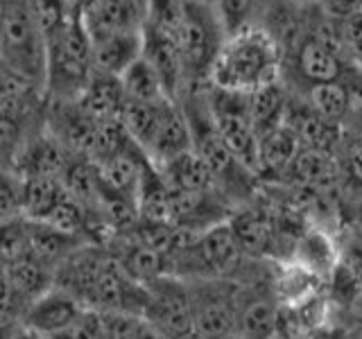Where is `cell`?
Instances as JSON below:
<instances>
[{"mask_svg": "<svg viewBox=\"0 0 362 339\" xmlns=\"http://www.w3.org/2000/svg\"><path fill=\"white\" fill-rule=\"evenodd\" d=\"M57 287L71 292L84 308L143 316L147 287L122 269L107 246L84 244L57 269Z\"/></svg>", "mask_w": 362, "mask_h": 339, "instance_id": "obj_1", "label": "cell"}, {"mask_svg": "<svg viewBox=\"0 0 362 339\" xmlns=\"http://www.w3.org/2000/svg\"><path fill=\"white\" fill-rule=\"evenodd\" d=\"M283 79V50L265 28H249L226 39L211 73V86L249 95Z\"/></svg>", "mask_w": 362, "mask_h": 339, "instance_id": "obj_2", "label": "cell"}, {"mask_svg": "<svg viewBox=\"0 0 362 339\" xmlns=\"http://www.w3.org/2000/svg\"><path fill=\"white\" fill-rule=\"evenodd\" d=\"M3 68L45 90L48 79V41L39 25L32 0H3L0 28Z\"/></svg>", "mask_w": 362, "mask_h": 339, "instance_id": "obj_3", "label": "cell"}, {"mask_svg": "<svg viewBox=\"0 0 362 339\" xmlns=\"http://www.w3.org/2000/svg\"><path fill=\"white\" fill-rule=\"evenodd\" d=\"M93 41L82 14L48 37V100H77L93 77Z\"/></svg>", "mask_w": 362, "mask_h": 339, "instance_id": "obj_4", "label": "cell"}, {"mask_svg": "<svg viewBox=\"0 0 362 339\" xmlns=\"http://www.w3.org/2000/svg\"><path fill=\"white\" fill-rule=\"evenodd\" d=\"M226 39L229 37L213 7V0H184L179 45L184 56L186 88L211 84V73Z\"/></svg>", "mask_w": 362, "mask_h": 339, "instance_id": "obj_5", "label": "cell"}, {"mask_svg": "<svg viewBox=\"0 0 362 339\" xmlns=\"http://www.w3.org/2000/svg\"><path fill=\"white\" fill-rule=\"evenodd\" d=\"M351 66L342 54L331 45L317 39L305 28V32L283 50V84L292 95H303L313 86L342 82Z\"/></svg>", "mask_w": 362, "mask_h": 339, "instance_id": "obj_6", "label": "cell"}, {"mask_svg": "<svg viewBox=\"0 0 362 339\" xmlns=\"http://www.w3.org/2000/svg\"><path fill=\"white\" fill-rule=\"evenodd\" d=\"M195 331L206 339H231L235 335L245 285L229 278L188 280Z\"/></svg>", "mask_w": 362, "mask_h": 339, "instance_id": "obj_7", "label": "cell"}, {"mask_svg": "<svg viewBox=\"0 0 362 339\" xmlns=\"http://www.w3.org/2000/svg\"><path fill=\"white\" fill-rule=\"evenodd\" d=\"M206 102L215 129L235 158L256 172L258 163V133L249 113V95L233 93L218 86H206Z\"/></svg>", "mask_w": 362, "mask_h": 339, "instance_id": "obj_8", "label": "cell"}, {"mask_svg": "<svg viewBox=\"0 0 362 339\" xmlns=\"http://www.w3.org/2000/svg\"><path fill=\"white\" fill-rule=\"evenodd\" d=\"M147 287V308L143 319L156 326L170 339H179L195 331V314L188 280L177 276H161Z\"/></svg>", "mask_w": 362, "mask_h": 339, "instance_id": "obj_9", "label": "cell"}, {"mask_svg": "<svg viewBox=\"0 0 362 339\" xmlns=\"http://www.w3.org/2000/svg\"><path fill=\"white\" fill-rule=\"evenodd\" d=\"M235 210V203L218 188L199 192L173 190V199H170V222L177 229L192 235H202L215 229V226L229 222Z\"/></svg>", "mask_w": 362, "mask_h": 339, "instance_id": "obj_10", "label": "cell"}, {"mask_svg": "<svg viewBox=\"0 0 362 339\" xmlns=\"http://www.w3.org/2000/svg\"><path fill=\"white\" fill-rule=\"evenodd\" d=\"M98 124L77 105V100H48L45 129H48L71 156L90 158L98 143Z\"/></svg>", "mask_w": 362, "mask_h": 339, "instance_id": "obj_11", "label": "cell"}, {"mask_svg": "<svg viewBox=\"0 0 362 339\" xmlns=\"http://www.w3.org/2000/svg\"><path fill=\"white\" fill-rule=\"evenodd\" d=\"M272 280V278H269ZM245 285L240 312H238L235 335L240 339H274L279 335L281 303L272 292V282Z\"/></svg>", "mask_w": 362, "mask_h": 339, "instance_id": "obj_12", "label": "cell"}, {"mask_svg": "<svg viewBox=\"0 0 362 339\" xmlns=\"http://www.w3.org/2000/svg\"><path fill=\"white\" fill-rule=\"evenodd\" d=\"M286 124L299 138L303 150H313V152H322L331 156H337L346 136L344 124L328 122L322 116H317V113L297 95L290 97Z\"/></svg>", "mask_w": 362, "mask_h": 339, "instance_id": "obj_13", "label": "cell"}, {"mask_svg": "<svg viewBox=\"0 0 362 339\" xmlns=\"http://www.w3.org/2000/svg\"><path fill=\"white\" fill-rule=\"evenodd\" d=\"M84 310H86L84 303L77 297L54 285L52 290L41 294V297L30 305L23 328L37 331L39 335H45V337H52L57 333L66 331Z\"/></svg>", "mask_w": 362, "mask_h": 339, "instance_id": "obj_14", "label": "cell"}, {"mask_svg": "<svg viewBox=\"0 0 362 339\" xmlns=\"http://www.w3.org/2000/svg\"><path fill=\"white\" fill-rule=\"evenodd\" d=\"M299 152L301 143L288 124L258 136V179L263 184H286V177Z\"/></svg>", "mask_w": 362, "mask_h": 339, "instance_id": "obj_15", "label": "cell"}, {"mask_svg": "<svg viewBox=\"0 0 362 339\" xmlns=\"http://www.w3.org/2000/svg\"><path fill=\"white\" fill-rule=\"evenodd\" d=\"M90 39L107 34L143 32L145 28V3L143 0H105L88 14H82Z\"/></svg>", "mask_w": 362, "mask_h": 339, "instance_id": "obj_16", "label": "cell"}, {"mask_svg": "<svg viewBox=\"0 0 362 339\" xmlns=\"http://www.w3.org/2000/svg\"><path fill=\"white\" fill-rule=\"evenodd\" d=\"M93 41V71L111 77H122L127 68L143 56V32H124L95 37Z\"/></svg>", "mask_w": 362, "mask_h": 339, "instance_id": "obj_17", "label": "cell"}, {"mask_svg": "<svg viewBox=\"0 0 362 339\" xmlns=\"http://www.w3.org/2000/svg\"><path fill=\"white\" fill-rule=\"evenodd\" d=\"M192 133H190V124L184 109H181L179 102H168V107L163 111V120H161V127H158L156 138L150 147V161L154 165H163L173 158L192 152Z\"/></svg>", "mask_w": 362, "mask_h": 339, "instance_id": "obj_18", "label": "cell"}, {"mask_svg": "<svg viewBox=\"0 0 362 339\" xmlns=\"http://www.w3.org/2000/svg\"><path fill=\"white\" fill-rule=\"evenodd\" d=\"M28 235H30V254L37 256L41 263L52 267L54 271L71 258L77 249H82L86 242L82 237L64 233L54 229L48 222L28 220Z\"/></svg>", "mask_w": 362, "mask_h": 339, "instance_id": "obj_19", "label": "cell"}, {"mask_svg": "<svg viewBox=\"0 0 362 339\" xmlns=\"http://www.w3.org/2000/svg\"><path fill=\"white\" fill-rule=\"evenodd\" d=\"M124 88L120 77L93 73L88 86L77 97V105L82 107L95 122H107L120 118V111L124 107Z\"/></svg>", "mask_w": 362, "mask_h": 339, "instance_id": "obj_20", "label": "cell"}, {"mask_svg": "<svg viewBox=\"0 0 362 339\" xmlns=\"http://www.w3.org/2000/svg\"><path fill=\"white\" fill-rule=\"evenodd\" d=\"M292 260L320 278L328 280L339 263V244L324 229H305L297 240V246H294Z\"/></svg>", "mask_w": 362, "mask_h": 339, "instance_id": "obj_21", "label": "cell"}, {"mask_svg": "<svg viewBox=\"0 0 362 339\" xmlns=\"http://www.w3.org/2000/svg\"><path fill=\"white\" fill-rule=\"evenodd\" d=\"M286 184L301 186L305 190H331L339 188V170L337 156L303 150L297 154L290 172L286 177Z\"/></svg>", "mask_w": 362, "mask_h": 339, "instance_id": "obj_22", "label": "cell"}, {"mask_svg": "<svg viewBox=\"0 0 362 339\" xmlns=\"http://www.w3.org/2000/svg\"><path fill=\"white\" fill-rule=\"evenodd\" d=\"M156 167H158V172H161V177L165 179V184L170 186V190H175V192H199V190L218 188L213 170L195 150L181 154L173 158V161L156 165Z\"/></svg>", "mask_w": 362, "mask_h": 339, "instance_id": "obj_23", "label": "cell"}, {"mask_svg": "<svg viewBox=\"0 0 362 339\" xmlns=\"http://www.w3.org/2000/svg\"><path fill=\"white\" fill-rule=\"evenodd\" d=\"M290 97L292 93H290V88L283 84V79L249 93V113H252L258 136L286 124Z\"/></svg>", "mask_w": 362, "mask_h": 339, "instance_id": "obj_24", "label": "cell"}, {"mask_svg": "<svg viewBox=\"0 0 362 339\" xmlns=\"http://www.w3.org/2000/svg\"><path fill=\"white\" fill-rule=\"evenodd\" d=\"M68 195L62 177L23 179V218L45 222Z\"/></svg>", "mask_w": 362, "mask_h": 339, "instance_id": "obj_25", "label": "cell"}, {"mask_svg": "<svg viewBox=\"0 0 362 339\" xmlns=\"http://www.w3.org/2000/svg\"><path fill=\"white\" fill-rule=\"evenodd\" d=\"M168 102H136V100H124V107L120 111V122L124 124V129L132 136V141L143 147L145 152H150V147L158 133L163 120V111L168 107ZM175 102V100H173Z\"/></svg>", "mask_w": 362, "mask_h": 339, "instance_id": "obj_26", "label": "cell"}, {"mask_svg": "<svg viewBox=\"0 0 362 339\" xmlns=\"http://www.w3.org/2000/svg\"><path fill=\"white\" fill-rule=\"evenodd\" d=\"M297 97H301L324 120L349 127L351 116H354V105H351V95L344 82H328V84L313 86L310 90H305L303 95Z\"/></svg>", "mask_w": 362, "mask_h": 339, "instance_id": "obj_27", "label": "cell"}, {"mask_svg": "<svg viewBox=\"0 0 362 339\" xmlns=\"http://www.w3.org/2000/svg\"><path fill=\"white\" fill-rule=\"evenodd\" d=\"M339 190L346 203H362V133L346 129L342 147L337 152Z\"/></svg>", "mask_w": 362, "mask_h": 339, "instance_id": "obj_28", "label": "cell"}, {"mask_svg": "<svg viewBox=\"0 0 362 339\" xmlns=\"http://www.w3.org/2000/svg\"><path fill=\"white\" fill-rule=\"evenodd\" d=\"M274 0H213L226 37L240 34L249 28H260Z\"/></svg>", "mask_w": 362, "mask_h": 339, "instance_id": "obj_29", "label": "cell"}, {"mask_svg": "<svg viewBox=\"0 0 362 339\" xmlns=\"http://www.w3.org/2000/svg\"><path fill=\"white\" fill-rule=\"evenodd\" d=\"M122 82V88H124V95L129 100H136V102H165L170 100L165 88H163V82L158 73L154 71V66L141 56L139 61H134L127 73L120 77Z\"/></svg>", "mask_w": 362, "mask_h": 339, "instance_id": "obj_30", "label": "cell"}, {"mask_svg": "<svg viewBox=\"0 0 362 339\" xmlns=\"http://www.w3.org/2000/svg\"><path fill=\"white\" fill-rule=\"evenodd\" d=\"M50 339H107L105 312L86 308L66 331L52 335Z\"/></svg>", "mask_w": 362, "mask_h": 339, "instance_id": "obj_31", "label": "cell"}, {"mask_svg": "<svg viewBox=\"0 0 362 339\" xmlns=\"http://www.w3.org/2000/svg\"><path fill=\"white\" fill-rule=\"evenodd\" d=\"M0 210H3V222L23 218V179L7 170H3V186H0Z\"/></svg>", "mask_w": 362, "mask_h": 339, "instance_id": "obj_32", "label": "cell"}, {"mask_svg": "<svg viewBox=\"0 0 362 339\" xmlns=\"http://www.w3.org/2000/svg\"><path fill=\"white\" fill-rule=\"evenodd\" d=\"M310 9L326 20L346 23L362 14V0H317Z\"/></svg>", "mask_w": 362, "mask_h": 339, "instance_id": "obj_33", "label": "cell"}, {"mask_svg": "<svg viewBox=\"0 0 362 339\" xmlns=\"http://www.w3.org/2000/svg\"><path fill=\"white\" fill-rule=\"evenodd\" d=\"M141 316L127 312H105L107 339H136V326Z\"/></svg>", "mask_w": 362, "mask_h": 339, "instance_id": "obj_34", "label": "cell"}, {"mask_svg": "<svg viewBox=\"0 0 362 339\" xmlns=\"http://www.w3.org/2000/svg\"><path fill=\"white\" fill-rule=\"evenodd\" d=\"M136 339H170L168 335H163L156 326H152L147 319H139V326H136Z\"/></svg>", "mask_w": 362, "mask_h": 339, "instance_id": "obj_35", "label": "cell"}, {"mask_svg": "<svg viewBox=\"0 0 362 339\" xmlns=\"http://www.w3.org/2000/svg\"><path fill=\"white\" fill-rule=\"evenodd\" d=\"M328 339H354V328L344 323H333L328 328Z\"/></svg>", "mask_w": 362, "mask_h": 339, "instance_id": "obj_36", "label": "cell"}, {"mask_svg": "<svg viewBox=\"0 0 362 339\" xmlns=\"http://www.w3.org/2000/svg\"><path fill=\"white\" fill-rule=\"evenodd\" d=\"M9 339H50V337L39 335L37 331H30V328H21V331H16Z\"/></svg>", "mask_w": 362, "mask_h": 339, "instance_id": "obj_37", "label": "cell"}, {"mask_svg": "<svg viewBox=\"0 0 362 339\" xmlns=\"http://www.w3.org/2000/svg\"><path fill=\"white\" fill-rule=\"evenodd\" d=\"M102 3H105V0H79V14H88V11H93Z\"/></svg>", "mask_w": 362, "mask_h": 339, "instance_id": "obj_38", "label": "cell"}, {"mask_svg": "<svg viewBox=\"0 0 362 339\" xmlns=\"http://www.w3.org/2000/svg\"><path fill=\"white\" fill-rule=\"evenodd\" d=\"M346 129H354V131H360L362 133V107L358 109V113L354 116V120H351V124Z\"/></svg>", "mask_w": 362, "mask_h": 339, "instance_id": "obj_39", "label": "cell"}, {"mask_svg": "<svg viewBox=\"0 0 362 339\" xmlns=\"http://www.w3.org/2000/svg\"><path fill=\"white\" fill-rule=\"evenodd\" d=\"M354 224L362 233V203H356V206H354Z\"/></svg>", "mask_w": 362, "mask_h": 339, "instance_id": "obj_40", "label": "cell"}, {"mask_svg": "<svg viewBox=\"0 0 362 339\" xmlns=\"http://www.w3.org/2000/svg\"><path fill=\"white\" fill-rule=\"evenodd\" d=\"M290 3L299 5V7H310V5H315V3H317V0H290Z\"/></svg>", "mask_w": 362, "mask_h": 339, "instance_id": "obj_41", "label": "cell"}, {"mask_svg": "<svg viewBox=\"0 0 362 339\" xmlns=\"http://www.w3.org/2000/svg\"><path fill=\"white\" fill-rule=\"evenodd\" d=\"M179 339H206L204 335H199L197 331H192V333H188V335H181Z\"/></svg>", "mask_w": 362, "mask_h": 339, "instance_id": "obj_42", "label": "cell"}, {"mask_svg": "<svg viewBox=\"0 0 362 339\" xmlns=\"http://www.w3.org/2000/svg\"><path fill=\"white\" fill-rule=\"evenodd\" d=\"M274 339H294V337H286V335H276Z\"/></svg>", "mask_w": 362, "mask_h": 339, "instance_id": "obj_43", "label": "cell"}, {"mask_svg": "<svg viewBox=\"0 0 362 339\" xmlns=\"http://www.w3.org/2000/svg\"><path fill=\"white\" fill-rule=\"evenodd\" d=\"M231 339H240V337H231Z\"/></svg>", "mask_w": 362, "mask_h": 339, "instance_id": "obj_44", "label": "cell"}, {"mask_svg": "<svg viewBox=\"0 0 362 339\" xmlns=\"http://www.w3.org/2000/svg\"><path fill=\"white\" fill-rule=\"evenodd\" d=\"M143 3H147V0H143Z\"/></svg>", "mask_w": 362, "mask_h": 339, "instance_id": "obj_45", "label": "cell"}]
</instances>
